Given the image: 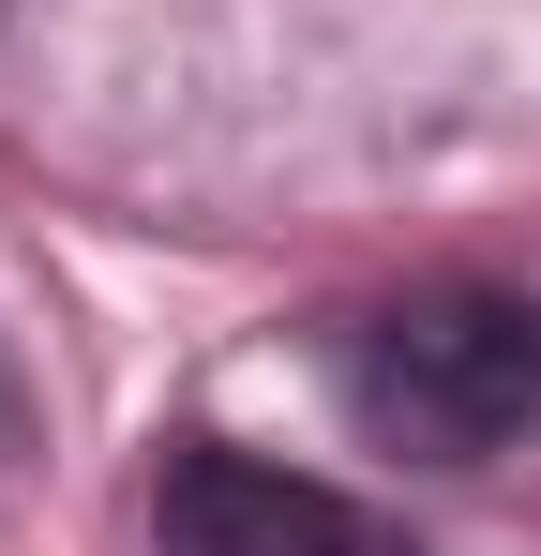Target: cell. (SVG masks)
Returning <instances> with one entry per match:
<instances>
[{
    "label": "cell",
    "instance_id": "3957f363",
    "mask_svg": "<svg viewBox=\"0 0 541 556\" xmlns=\"http://www.w3.org/2000/svg\"><path fill=\"white\" fill-rule=\"evenodd\" d=\"M347 556H422V542H391V527H361V542H347Z\"/></svg>",
    "mask_w": 541,
    "mask_h": 556
},
{
    "label": "cell",
    "instance_id": "6da1fadb",
    "mask_svg": "<svg viewBox=\"0 0 541 556\" xmlns=\"http://www.w3.org/2000/svg\"><path fill=\"white\" fill-rule=\"evenodd\" d=\"M347 421L406 466H481L541 421V301L512 286H406L347 331Z\"/></svg>",
    "mask_w": 541,
    "mask_h": 556
},
{
    "label": "cell",
    "instance_id": "7a4b0ae2",
    "mask_svg": "<svg viewBox=\"0 0 541 556\" xmlns=\"http://www.w3.org/2000/svg\"><path fill=\"white\" fill-rule=\"evenodd\" d=\"M151 542L166 556H347L361 511L331 481H301V466H256V452H226V437H196L151 481Z\"/></svg>",
    "mask_w": 541,
    "mask_h": 556
}]
</instances>
